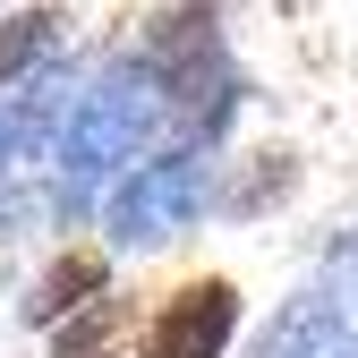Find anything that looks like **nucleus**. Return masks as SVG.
Here are the masks:
<instances>
[{"label":"nucleus","instance_id":"1","mask_svg":"<svg viewBox=\"0 0 358 358\" xmlns=\"http://www.w3.org/2000/svg\"><path fill=\"white\" fill-rule=\"evenodd\" d=\"M162 120H171L162 111V85L137 60H120L94 85H77V94L60 103V120H52V188H60V205L77 213L94 179L128 171V162L162 137Z\"/></svg>","mask_w":358,"mask_h":358},{"label":"nucleus","instance_id":"2","mask_svg":"<svg viewBox=\"0 0 358 358\" xmlns=\"http://www.w3.org/2000/svg\"><path fill=\"white\" fill-rule=\"evenodd\" d=\"M213 205V162L171 145V154H145L111 179L103 196V248L111 256H137V248H171L179 231H196V213Z\"/></svg>","mask_w":358,"mask_h":358},{"label":"nucleus","instance_id":"3","mask_svg":"<svg viewBox=\"0 0 358 358\" xmlns=\"http://www.w3.org/2000/svg\"><path fill=\"white\" fill-rule=\"evenodd\" d=\"M239 316H248V299H239L231 273H188L145 307L137 358H222L239 341Z\"/></svg>","mask_w":358,"mask_h":358},{"label":"nucleus","instance_id":"4","mask_svg":"<svg viewBox=\"0 0 358 358\" xmlns=\"http://www.w3.org/2000/svg\"><path fill=\"white\" fill-rule=\"evenodd\" d=\"M350 273L341 282H307L299 299H282L273 307V324L256 333V350L248 358H333L341 341H350Z\"/></svg>","mask_w":358,"mask_h":358},{"label":"nucleus","instance_id":"5","mask_svg":"<svg viewBox=\"0 0 358 358\" xmlns=\"http://www.w3.org/2000/svg\"><path fill=\"white\" fill-rule=\"evenodd\" d=\"M103 290H111V248H60V256H52V264L34 273V290H26V307H17V316L52 333L60 316H77V307H94Z\"/></svg>","mask_w":358,"mask_h":358},{"label":"nucleus","instance_id":"6","mask_svg":"<svg viewBox=\"0 0 358 358\" xmlns=\"http://www.w3.org/2000/svg\"><path fill=\"white\" fill-rule=\"evenodd\" d=\"M60 43H69V9H60V0H43V9H17V17H0V94L34 85L43 69L60 60Z\"/></svg>","mask_w":358,"mask_h":358},{"label":"nucleus","instance_id":"7","mask_svg":"<svg viewBox=\"0 0 358 358\" xmlns=\"http://www.w3.org/2000/svg\"><path fill=\"white\" fill-rule=\"evenodd\" d=\"M52 358H137V299L103 290L94 307L52 324Z\"/></svg>","mask_w":358,"mask_h":358},{"label":"nucleus","instance_id":"8","mask_svg":"<svg viewBox=\"0 0 358 358\" xmlns=\"http://www.w3.org/2000/svg\"><path fill=\"white\" fill-rule=\"evenodd\" d=\"M17 154H26V137H17V120L0 111V196H9V171H17Z\"/></svg>","mask_w":358,"mask_h":358}]
</instances>
